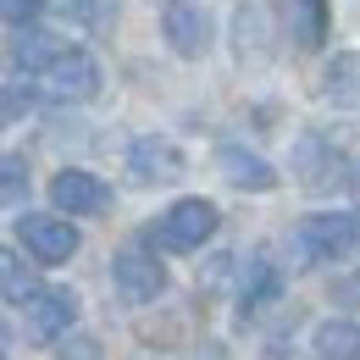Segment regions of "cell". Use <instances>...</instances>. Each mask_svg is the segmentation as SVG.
<instances>
[{
	"label": "cell",
	"instance_id": "1",
	"mask_svg": "<svg viewBox=\"0 0 360 360\" xmlns=\"http://www.w3.org/2000/svg\"><path fill=\"white\" fill-rule=\"evenodd\" d=\"M28 100H50V105H84V100H94L100 94V67H94L89 50H72L61 45L56 56H50L45 67H34L28 72Z\"/></svg>",
	"mask_w": 360,
	"mask_h": 360
},
{
	"label": "cell",
	"instance_id": "2",
	"mask_svg": "<svg viewBox=\"0 0 360 360\" xmlns=\"http://www.w3.org/2000/svg\"><path fill=\"white\" fill-rule=\"evenodd\" d=\"M217 222H222V217H217L211 200H178L161 222L150 227V238H155L161 250H172V255H188V250H200V244L217 233Z\"/></svg>",
	"mask_w": 360,
	"mask_h": 360
},
{
	"label": "cell",
	"instance_id": "3",
	"mask_svg": "<svg viewBox=\"0 0 360 360\" xmlns=\"http://www.w3.org/2000/svg\"><path fill=\"white\" fill-rule=\"evenodd\" d=\"M300 255L305 261H338L360 244V211H321V217H305L300 222Z\"/></svg>",
	"mask_w": 360,
	"mask_h": 360
},
{
	"label": "cell",
	"instance_id": "4",
	"mask_svg": "<svg viewBox=\"0 0 360 360\" xmlns=\"http://www.w3.org/2000/svg\"><path fill=\"white\" fill-rule=\"evenodd\" d=\"M17 244L28 250V261H39V266H61V261H72L78 255V227L61 222V217H17Z\"/></svg>",
	"mask_w": 360,
	"mask_h": 360
},
{
	"label": "cell",
	"instance_id": "5",
	"mask_svg": "<svg viewBox=\"0 0 360 360\" xmlns=\"http://www.w3.org/2000/svg\"><path fill=\"white\" fill-rule=\"evenodd\" d=\"M111 283H117V300H122V305H150V300L167 288V271H161V261H155L144 244H128V250H117V261H111Z\"/></svg>",
	"mask_w": 360,
	"mask_h": 360
},
{
	"label": "cell",
	"instance_id": "6",
	"mask_svg": "<svg viewBox=\"0 0 360 360\" xmlns=\"http://www.w3.org/2000/svg\"><path fill=\"white\" fill-rule=\"evenodd\" d=\"M161 34L178 56L211 50V6L205 0H161Z\"/></svg>",
	"mask_w": 360,
	"mask_h": 360
},
{
	"label": "cell",
	"instance_id": "7",
	"mask_svg": "<svg viewBox=\"0 0 360 360\" xmlns=\"http://www.w3.org/2000/svg\"><path fill=\"white\" fill-rule=\"evenodd\" d=\"M72 321H78V294H72V288H34V294L22 300V327H28L34 344L61 338Z\"/></svg>",
	"mask_w": 360,
	"mask_h": 360
},
{
	"label": "cell",
	"instance_id": "8",
	"mask_svg": "<svg viewBox=\"0 0 360 360\" xmlns=\"http://www.w3.org/2000/svg\"><path fill=\"white\" fill-rule=\"evenodd\" d=\"M50 200H56V211H67V217H100V211L111 205V188L94 178V172L67 167V172L50 178Z\"/></svg>",
	"mask_w": 360,
	"mask_h": 360
},
{
	"label": "cell",
	"instance_id": "9",
	"mask_svg": "<svg viewBox=\"0 0 360 360\" xmlns=\"http://www.w3.org/2000/svg\"><path fill=\"white\" fill-rule=\"evenodd\" d=\"M183 150L172 144V139H134V150H128V172H134L139 183H172V178H183Z\"/></svg>",
	"mask_w": 360,
	"mask_h": 360
},
{
	"label": "cell",
	"instance_id": "10",
	"mask_svg": "<svg viewBox=\"0 0 360 360\" xmlns=\"http://www.w3.org/2000/svg\"><path fill=\"white\" fill-rule=\"evenodd\" d=\"M217 167H222V178L233 183V188H271V183H277V172H271L266 161H261L255 150H238V144H222Z\"/></svg>",
	"mask_w": 360,
	"mask_h": 360
},
{
	"label": "cell",
	"instance_id": "11",
	"mask_svg": "<svg viewBox=\"0 0 360 360\" xmlns=\"http://www.w3.org/2000/svg\"><path fill=\"white\" fill-rule=\"evenodd\" d=\"M56 50H61V39H50L39 28H17V34L6 39V56H0V61H6L11 72H34V67H45Z\"/></svg>",
	"mask_w": 360,
	"mask_h": 360
},
{
	"label": "cell",
	"instance_id": "12",
	"mask_svg": "<svg viewBox=\"0 0 360 360\" xmlns=\"http://www.w3.org/2000/svg\"><path fill=\"white\" fill-rule=\"evenodd\" d=\"M311 349L321 360H360V327L355 321H321L311 333Z\"/></svg>",
	"mask_w": 360,
	"mask_h": 360
},
{
	"label": "cell",
	"instance_id": "13",
	"mask_svg": "<svg viewBox=\"0 0 360 360\" xmlns=\"http://www.w3.org/2000/svg\"><path fill=\"white\" fill-rule=\"evenodd\" d=\"M34 288H39V283H34V271H28V261H22L17 250H6V244H0V294L22 305V300H28Z\"/></svg>",
	"mask_w": 360,
	"mask_h": 360
},
{
	"label": "cell",
	"instance_id": "14",
	"mask_svg": "<svg viewBox=\"0 0 360 360\" xmlns=\"http://www.w3.org/2000/svg\"><path fill=\"white\" fill-rule=\"evenodd\" d=\"M288 6H294V22H300L294 39H300L305 50H316L321 39H327V0H288Z\"/></svg>",
	"mask_w": 360,
	"mask_h": 360
},
{
	"label": "cell",
	"instance_id": "15",
	"mask_svg": "<svg viewBox=\"0 0 360 360\" xmlns=\"http://www.w3.org/2000/svg\"><path fill=\"white\" fill-rule=\"evenodd\" d=\"M22 200H28V161L0 155V205H22Z\"/></svg>",
	"mask_w": 360,
	"mask_h": 360
},
{
	"label": "cell",
	"instance_id": "16",
	"mask_svg": "<svg viewBox=\"0 0 360 360\" xmlns=\"http://www.w3.org/2000/svg\"><path fill=\"white\" fill-rule=\"evenodd\" d=\"M271 294H277V271H271L266 261H255L250 277H244V311H261Z\"/></svg>",
	"mask_w": 360,
	"mask_h": 360
},
{
	"label": "cell",
	"instance_id": "17",
	"mask_svg": "<svg viewBox=\"0 0 360 360\" xmlns=\"http://www.w3.org/2000/svg\"><path fill=\"white\" fill-rule=\"evenodd\" d=\"M61 11H67V17H78L84 28H111V17H117V6H111V0H61Z\"/></svg>",
	"mask_w": 360,
	"mask_h": 360
},
{
	"label": "cell",
	"instance_id": "18",
	"mask_svg": "<svg viewBox=\"0 0 360 360\" xmlns=\"http://www.w3.org/2000/svg\"><path fill=\"white\" fill-rule=\"evenodd\" d=\"M39 11H45V0H0V22H11V28L34 22Z\"/></svg>",
	"mask_w": 360,
	"mask_h": 360
},
{
	"label": "cell",
	"instance_id": "19",
	"mask_svg": "<svg viewBox=\"0 0 360 360\" xmlns=\"http://www.w3.org/2000/svg\"><path fill=\"white\" fill-rule=\"evenodd\" d=\"M61 360H100V344H94V338H72V344L61 349Z\"/></svg>",
	"mask_w": 360,
	"mask_h": 360
},
{
	"label": "cell",
	"instance_id": "20",
	"mask_svg": "<svg viewBox=\"0 0 360 360\" xmlns=\"http://www.w3.org/2000/svg\"><path fill=\"white\" fill-rule=\"evenodd\" d=\"M0 360H11V349H6V327H0Z\"/></svg>",
	"mask_w": 360,
	"mask_h": 360
}]
</instances>
